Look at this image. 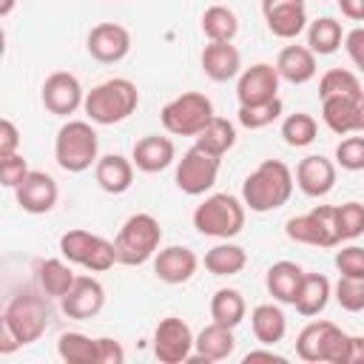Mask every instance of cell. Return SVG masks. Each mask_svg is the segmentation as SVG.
<instances>
[{
  "label": "cell",
  "mask_w": 364,
  "mask_h": 364,
  "mask_svg": "<svg viewBox=\"0 0 364 364\" xmlns=\"http://www.w3.org/2000/svg\"><path fill=\"white\" fill-rule=\"evenodd\" d=\"M296 176L282 159H264L253 173L245 176L242 182V202L253 213H270L287 205L293 196Z\"/></svg>",
  "instance_id": "6da1fadb"
},
{
  "label": "cell",
  "mask_w": 364,
  "mask_h": 364,
  "mask_svg": "<svg viewBox=\"0 0 364 364\" xmlns=\"http://www.w3.org/2000/svg\"><path fill=\"white\" fill-rule=\"evenodd\" d=\"M139 105V91L125 77H111L91 91H85V114L94 125H117L128 119Z\"/></svg>",
  "instance_id": "7a4b0ae2"
},
{
  "label": "cell",
  "mask_w": 364,
  "mask_h": 364,
  "mask_svg": "<svg viewBox=\"0 0 364 364\" xmlns=\"http://www.w3.org/2000/svg\"><path fill=\"white\" fill-rule=\"evenodd\" d=\"M54 159L68 173H82L100 159V136L88 119H68L54 139Z\"/></svg>",
  "instance_id": "3957f363"
},
{
  "label": "cell",
  "mask_w": 364,
  "mask_h": 364,
  "mask_svg": "<svg viewBox=\"0 0 364 364\" xmlns=\"http://www.w3.org/2000/svg\"><path fill=\"white\" fill-rule=\"evenodd\" d=\"M245 202L233 193H210L193 210V228L210 239H233L245 228Z\"/></svg>",
  "instance_id": "277c9868"
},
{
  "label": "cell",
  "mask_w": 364,
  "mask_h": 364,
  "mask_svg": "<svg viewBox=\"0 0 364 364\" xmlns=\"http://www.w3.org/2000/svg\"><path fill=\"white\" fill-rule=\"evenodd\" d=\"M159 245H162V228H159L156 216H151V213L128 216L114 239L117 259H119V264H128V267H136V264H145L148 259H154Z\"/></svg>",
  "instance_id": "5b68a950"
},
{
  "label": "cell",
  "mask_w": 364,
  "mask_h": 364,
  "mask_svg": "<svg viewBox=\"0 0 364 364\" xmlns=\"http://www.w3.org/2000/svg\"><path fill=\"white\" fill-rule=\"evenodd\" d=\"M296 355L301 361H310V364H318V361H327V364H347V355H350V336L327 321V318H318V321H310L299 336H296Z\"/></svg>",
  "instance_id": "8992f818"
},
{
  "label": "cell",
  "mask_w": 364,
  "mask_h": 364,
  "mask_svg": "<svg viewBox=\"0 0 364 364\" xmlns=\"http://www.w3.org/2000/svg\"><path fill=\"white\" fill-rule=\"evenodd\" d=\"M213 117H216L213 102L202 91H185V94L168 100L159 111L162 128L173 136H196Z\"/></svg>",
  "instance_id": "52a82bcc"
},
{
  "label": "cell",
  "mask_w": 364,
  "mask_h": 364,
  "mask_svg": "<svg viewBox=\"0 0 364 364\" xmlns=\"http://www.w3.org/2000/svg\"><path fill=\"white\" fill-rule=\"evenodd\" d=\"M60 253L71 264H80L91 273H105L119 262L114 242H108V239H102L91 230H82V228L65 230L60 236Z\"/></svg>",
  "instance_id": "ba28073f"
},
{
  "label": "cell",
  "mask_w": 364,
  "mask_h": 364,
  "mask_svg": "<svg viewBox=\"0 0 364 364\" xmlns=\"http://www.w3.org/2000/svg\"><path fill=\"white\" fill-rule=\"evenodd\" d=\"M46 299H48L46 293L43 296H37V293H20L3 310V318L0 321H6L11 327V333L20 338L23 347L40 341V336L48 327L51 310H48V301Z\"/></svg>",
  "instance_id": "9c48e42d"
},
{
  "label": "cell",
  "mask_w": 364,
  "mask_h": 364,
  "mask_svg": "<svg viewBox=\"0 0 364 364\" xmlns=\"http://www.w3.org/2000/svg\"><path fill=\"white\" fill-rule=\"evenodd\" d=\"M284 233L290 242H299V245H313V247L341 245V236L336 228V205H316L310 213L290 216L284 225Z\"/></svg>",
  "instance_id": "30bf717a"
},
{
  "label": "cell",
  "mask_w": 364,
  "mask_h": 364,
  "mask_svg": "<svg viewBox=\"0 0 364 364\" xmlns=\"http://www.w3.org/2000/svg\"><path fill=\"white\" fill-rule=\"evenodd\" d=\"M219 165H222V156L199 148V145H191L182 159L176 162V188L188 196H202L208 193L213 185H216V176H219Z\"/></svg>",
  "instance_id": "8fae6325"
},
{
  "label": "cell",
  "mask_w": 364,
  "mask_h": 364,
  "mask_svg": "<svg viewBox=\"0 0 364 364\" xmlns=\"http://www.w3.org/2000/svg\"><path fill=\"white\" fill-rule=\"evenodd\" d=\"M196 336L191 333V324L179 316H165L154 330V355L162 364H182L193 355Z\"/></svg>",
  "instance_id": "7c38bea8"
},
{
  "label": "cell",
  "mask_w": 364,
  "mask_h": 364,
  "mask_svg": "<svg viewBox=\"0 0 364 364\" xmlns=\"http://www.w3.org/2000/svg\"><path fill=\"white\" fill-rule=\"evenodd\" d=\"M40 100H43L48 114L68 117L85 102V91L71 71H54L46 77V82L40 88Z\"/></svg>",
  "instance_id": "4fadbf2b"
},
{
  "label": "cell",
  "mask_w": 364,
  "mask_h": 364,
  "mask_svg": "<svg viewBox=\"0 0 364 364\" xmlns=\"http://www.w3.org/2000/svg\"><path fill=\"white\" fill-rule=\"evenodd\" d=\"M321 119L338 136L364 134V91H358L353 97H324Z\"/></svg>",
  "instance_id": "5bb4252c"
},
{
  "label": "cell",
  "mask_w": 364,
  "mask_h": 364,
  "mask_svg": "<svg viewBox=\"0 0 364 364\" xmlns=\"http://www.w3.org/2000/svg\"><path fill=\"white\" fill-rule=\"evenodd\" d=\"M262 14L267 31L279 40H296L307 31V3L304 0H262Z\"/></svg>",
  "instance_id": "9a60e30c"
},
{
  "label": "cell",
  "mask_w": 364,
  "mask_h": 364,
  "mask_svg": "<svg viewBox=\"0 0 364 364\" xmlns=\"http://www.w3.org/2000/svg\"><path fill=\"white\" fill-rule=\"evenodd\" d=\"M85 48H88V54L97 63L114 65V63L128 57V51H131V31L125 26H119V23H97L88 31Z\"/></svg>",
  "instance_id": "2e32d148"
},
{
  "label": "cell",
  "mask_w": 364,
  "mask_h": 364,
  "mask_svg": "<svg viewBox=\"0 0 364 364\" xmlns=\"http://www.w3.org/2000/svg\"><path fill=\"white\" fill-rule=\"evenodd\" d=\"M102 307H105V287L94 276H77L71 290L60 299V310L77 321L94 318Z\"/></svg>",
  "instance_id": "e0dca14e"
},
{
  "label": "cell",
  "mask_w": 364,
  "mask_h": 364,
  "mask_svg": "<svg viewBox=\"0 0 364 364\" xmlns=\"http://www.w3.org/2000/svg\"><path fill=\"white\" fill-rule=\"evenodd\" d=\"M279 71L270 63H253L250 68H245L239 74L236 82V97L239 105H256V102H267L279 97Z\"/></svg>",
  "instance_id": "ac0fdd59"
},
{
  "label": "cell",
  "mask_w": 364,
  "mask_h": 364,
  "mask_svg": "<svg viewBox=\"0 0 364 364\" xmlns=\"http://www.w3.org/2000/svg\"><path fill=\"white\" fill-rule=\"evenodd\" d=\"M14 196H17V205L26 213L43 216L57 205L60 188H57L54 176H48L46 171H28V176L14 188Z\"/></svg>",
  "instance_id": "d6986e66"
},
{
  "label": "cell",
  "mask_w": 364,
  "mask_h": 364,
  "mask_svg": "<svg viewBox=\"0 0 364 364\" xmlns=\"http://www.w3.org/2000/svg\"><path fill=\"white\" fill-rule=\"evenodd\" d=\"M336 162L321 156V154H310L304 159H299L296 165V185L304 196L310 199H321L336 188Z\"/></svg>",
  "instance_id": "ffe728a7"
},
{
  "label": "cell",
  "mask_w": 364,
  "mask_h": 364,
  "mask_svg": "<svg viewBox=\"0 0 364 364\" xmlns=\"http://www.w3.org/2000/svg\"><path fill=\"white\" fill-rule=\"evenodd\" d=\"M196 267H199V259L185 245L159 247L156 256H154V273L165 284H185V282H191L193 273H196Z\"/></svg>",
  "instance_id": "44dd1931"
},
{
  "label": "cell",
  "mask_w": 364,
  "mask_h": 364,
  "mask_svg": "<svg viewBox=\"0 0 364 364\" xmlns=\"http://www.w3.org/2000/svg\"><path fill=\"white\" fill-rule=\"evenodd\" d=\"M173 159H176L173 139L171 136H159V134H148V136L136 139L134 151H131V162L142 173H159L168 165H173Z\"/></svg>",
  "instance_id": "7402d4cb"
},
{
  "label": "cell",
  "mask_w": 364,
  "mask_h": 364,
  "mask_svg": "<svg viewBox=\"0 0 364 364\" xmlns=\"http://www.w3.org/2000/svg\"><path fill=\"white\" fill-rule=\"evenodd\" d=\"M202 71L213 82H228L236 74H242V54L233 43H208L199 54Z\"/></svg>",
  "instance_id": "603a6c76"
},
{
  "label": "cell",
  "mask_w": 364,
  "mask_h": 364,
  "mask_svg": "<svg viewBox=\"0 0 364 364\" xmlns=\"http://www.w3.org/2000/svg\"><path fill=\"white\" fill-rule=\"evenodd\" d=\"M236 350V338H233V327H225V324H205L199 333H196V341H193V355L188 361H225L230 353Z\"/></svg>",
  "instance_id": "cb8c5ba5"
},
{
  "label": "cell",
  "mask_w": 364,
  "mask_h": 364,
  "mask_svg": "<svg viewBox=\"0 0 364 364\" xmlns=\"http://www.w3.org/2000/svg\"><path fill=\"white\" fill-rule=\"evenodd\" d=\"M276 71L290 85H304L316 77L318 63H316V54L307 46H284L276 57Z\"/></svg>",
  "instance_id": "d4e9b609"
},
{
  "label": "cell",
  "mask_w": 364,
  "mask_h": 364,
  "mask_svg": "<svg viewBox=\"0 0 364 364\" xmlns=\"http://www.w3.org/2000/svg\"><path fill=\"white\" fill-rule=\"evenodd\" d=\"M301 279H304V270H301L296 262L282 259V262H273V264L267 267L264 287H267V293L273 296V301H279V304H293L296 296H299Z\"/></svg>",
  "instance_id": "484cf974"
},
{
  "label": "cell",
  "mask_w": 364,
  "mask_h": 364,
  "mask_svg": "<svg viewBox=\"0 0 364 364\" xmlns=\"http://www.w3.org/2000/svg\"><path fill=\"white\" fill-rule=\"evenodd\" d=\"M94 179L105 193H125L134 185V162L122 154H105L94 165Z\"/></svg>",
  "instance_id": "4316f807"
},
{
  "label": "cell",
  "mask_w": 364,
  "mask_h": 364,
  "mask_svg": "<svg viewBox=\"0 0 364 364\" xmlns=\"http://www.w3.org/2000/svg\"><path fill=\"white\" fill-rule=\"evenodd\" d=\"M250 330L256 336L259 344L273 347L287 336V316L279 307V301H267V304H256L250 310Z\"/></svg>",
  "instance_id": "83f0119b"
},
{
  "label": "cell",
  "mask_w": 364,
  "mask_h": 364,
  "mask_svg": "<svg viewBox=\"0 0 364 364\" xmlns=\"http://www.w3.org/2000/svg\"><path fill=\"white\" fill-rule=\"evenodd\" d=\"M330 296H333V284H330V279L324 273H304L293 307H296L299 316H307L310 318V316H318L327 307Z\"/></svg>",
  "instance_id": "f1b7e54d"
},
{
  "label": "cell",
  "mask_w": 364,
  "mask_h": 364,
  "mask_svg": "<svg viewBox=\"0 0 364 364\" xmlns=\"http://www.w3.org/2000/svg\"><path fill=\"white\" fill-rule=\"evenodd\" d=\"M34 273H37L40 290H43L48 299H63V296L71 290L74 279H77L68 259H43V262H37Z\"/></svg>",
  "instance_id": "f546056e"
},
{
  "label": "cell",
  "mask_w": 364,
  "mask_h": 364,
  "mask_svg": "<svg viewBox=\"0 0 364 364\" xmlns=\"http://www.w3.org/2000/svg\"><path fill=\"white\" fill-rule=\"evenodd\" d=\"M247 316V301L236 287H219L210 296V318L225 327H239Z\"/></svg>",
  "instance_id": "4dcf8cb0"
},
{
  "label": "cell",
  "mask_w": 364,
  "mask_h": 364,
  "mask_svg": "<svg viewBox=\"0 0 364 364\" xmlns=\"http://www.w3.org/2000/svg\"><path fill=\"white\" fill-rule=\"evenodd\" d=\"M344 43V28L336 17H316L313 23H307V48L318 57L336 54Z\"/></svg>",
  "instance_id": "1f68e13d"
},
{
  "label": "cell",
  "mask_w": 364,
  "mask_h": 364,
  "mask_svg": "<svg viewBox=\"0 0 364 364\" xmlns=\"http://www.w3.org/2000/svg\"><path fill=\"white\" fill-rule=\"evenodd\" d=\"M247 264V253L245 247L233 245V242H219L213 245L208 253H205V270L213 273V276H236L242 273Z\"/></svg>",
  "instance_id": "d6a6232c"
},
{
  "label": "cell",
  "mask_w": 364,
  "mask_h": 364,
  "mask_svg": "<svg viewBox=\"0 0 364 364\" xmlns=\"http://www.w3.org/2000/svg\"><path fill=\"white\" fill-rule=\"evenodd\" d=\"M202 34L208 37V43H233V37L239 34V17L233 9L228 6H210L202 14Z\"/></svg>",
  "instance_id": "836d02e7"
},
{
  "label": "cell",
  "mask_w": 364,
  "mask_h": 364,
  "mask_svg": "<svg viewBox=\"0 0 364 364\" xmlns=\"http://www.w3.org/2000/svg\"><path fill=\"white\" fill-rule=\"evenodd\" d=\"M57 353L65 364H100V344L85 333H63L57 338Z\"/></svg>",
  "instance_id": "e575fe53"
},
{
  "label": "cell",
  "mask_w": 364,
  "mask_h": 364,
  "mask_svg": "<svg viewBox=\"0 0 364 364\" xmlns=\"http://www.w3.org/2000/svg\"><path fill=\"white\" fill-rule=\"evenodd\" d=\"M193 139H196L193 145H199V148H205V151H210L216 156H225L236 145V125L230 119H225V117H213Z\"/></svg>",
  "instance_id": "d590c367"
},
{
  "label": "cell",
  "mask_w": 364,
  "mask_h": 364,
  "mask_svg": "<svg viewBox=\"0 0 364 364\" xmlns=\"http://www.w3.org/2000/svg\"><path fill=\"white\" fill-rule=\"evenodd\" d=\"M316 134H318V122L304 114V111H296V114H287L282 119V139L290 145V148H307L316 142Z\"/></svg>",
  "instance_id": "8d00e7d4"
},
{
  "label": "cell",
  "mask_w": 364,
  "mask_h": 364,
  "mask_svg": "<svg viewBox=\"0 0 364 364\" xmlns=\"http://www.w3.org/2000/svg\"><path fill=\"white\" fill-rule=\"evenodd\" d=\"M282 114H284V105H282V100L276 97V100L256 102V105H239L236 119H239L242 128H247V131H259V128L273 125Z\"/></svg>",
  "instance_id": "74e56055"
},
{
  "label": "cell",
  "mask_w": 364,
  "mask_h": 364,
  "mask_svg": "<svg viewBox=\"0 0 364 364\" xmlns=\"http://www.w3.org/2000/svg\"><path fill=\"white\" fill-rule=\"evenodd\" d=\"M358 91H364L361 80L353 71H347V68H330L318 80V97L321 100L324 97H353Z\"/></svg>",
  "instance_id": "f35d334b"
},
{
  "label": "cell",
  "mask_w": 364,
  "mask_h": 364,
  "mask_svg": "<svg viewBox=\"0 0 364 364\" xmlns=\"http://www.w3.org/2000/svg\"><path fill=\"white\" fill-rule=\"evenodd\" d=\"M336 228L341 242H353L364 233V205L361 202H344L336 205Z\"/></svg>",
  "instance_id": "ab89813d"
},
{
  "label": "cell",
  "mask_w": 364,
  "mask_h": 364,
  "mask_svg": "<svg viewBox=\"0 0 364 364\" xmlns=\"http://www.w3.org/2000/svg\"><path fill=\"white\" fill-rule=\"evenodd\" d=\"M333 296L338 301L341 310L347 313H361L364 310V279H353V276H338Z\"/></svg>",
  "instance_id": "60d3db41"
},
{
  "label": "cell",
  "mask_w": 364,
  "mask_h": 364,
  "mask_svg": "<svg viewBox=\"0 0 364 364\" xmlns=\"http://www.w3.org/2000/svg\"><path fill=\"white\" fill-rule=\"evenodd\" d=\"M336 165L344 171H364V134H347L336 145Z\"/></svg>",
  "instance_id": "b9f144b4"
},
{
  "label": "cell",
  "mask_w": 364,
  "mask_h": 364,
  "mask_svg": "<svg viewBox=\"0 0 364 364\" xmlns=\"http://www.w3.org/2000/svg\"><path fill=\"white\" fill-rule=\"evenodd\" d=\"M336 270L341 276H353V279H364V247L361 245H344L341 250H336Z\"/></svg>",
  "instance_id": "7bdbcfd3"
},
{
  "label": "cell",
  "mask_w": 364,
  "mask_h": 364,
  "mask_svg": "<svg viewBox=\"0 0 364 364\" xmlns=\"http://www.w3.org/2000/svg\"><path fill=\"white\" fill-rule=\"evenodd\" d=\"M26 176H28V162L23 159L20 151L11 154V156H3V159H0V182H3V188L14 191Z\"/></svg>",
  "instance_id": "ee69618b"
},
{
  "label": "cell",
  "mask_w": 364,
  "mask_h": 364,
  "mask_svg": "<svg viewBox=\"0 0 364 364\" xmlns=\"http://www.w3.org/2000/svg\"><path fill=\"white\" fill-rule=\"evenodd\" d=\"M344 48H347V57L353 60V65L364 74V26L344 34Z\"/></svg>",
  "instance_id": "f6af8a7d"
},
{
  "label": "cell",
  "mask_w": 364,
  "mask_h": 364,
  "mask_svg": "<svg viewBox=\"0 0 364 364\" xmlns=\"http://www.w3.org/2000/svg\"><path fill=\"white\" fill-rule=\"evenodd\" d=\"M17 148H20V131H17V125L6 117V119H0V159L17 154Z\"/></svg>",
  "instance_id": "bcb514c9"
},
{
  "label": "cell",
  "mask_w": 364,
  "mask_h": 364,
  "mask_svg": "<svg viewBox=\"0 0 364 364\" xmlns=\"http://www.w3.org/2000/svg\"><path fill=\"white\" fill-rule=\"evenodd\" d=\"M100 344V364H122L125 361V350L117 338H97Z\"/></svg>",
  "instance_id": "7dc6e473"
},
{
  "label": "cell",
  "mask_w": 364,
  "mask_h": 364,
  "mask_svg": "<svg viewBox=\"0 0 364 364\" xmlns=\"http://www.w3.org/2000/svg\"><path fill=\"white\" fill-rule=\"evenodd\" d=\"M20 338L11 333V327L6 321H0V355H11L14 350H20Z\"/></svg>",
  "instance_id": "c3c4849f"
},
{
  "label": "cell",
  "mask_w": 364,
  "mask_h": 364,
  "mask_svg": "<svg viewBox=\"0 0 364 364\" xmlns=\"http://www.w3.org/2000/svg\"><path fill=\"white\" fill-rule=\"evenodd\" d=\"M338 9L347 20L364 23V0H338Z\"/></svg>",
  "instance_id": "681fc988"
},
{
  "label": "cell",
  "mask_w": 364,
  "mask_h": 364,
  "mask_svg": "<svg viewBox=\"0 0 364 364\" xmlns=\"http://www.w3.org/2000/svg\"><path fill=\"white\" fill-rule=\"evenodd\" d=\"M242 361H245V364H250V361H273V364H284L287 358L279 355V353H273V350H250Z\"/></svg>",
  "instance_id": "f907efd6"
},
{
  "label": "cell",
  "mask_w": 364,
  "mask_h": 364,
  "mask_svg": "<svg viewBox=\"0 0 364 364\" xmlns=\"http://www.w3.org/2000/svg\"><path fill=\"white\" fill-rule=\"evenodd\" d=\"M347 364H364V336H350V355Z\"/></svg>",
  "instance_id": "816d5d0a"
},
{
  "label": "cell",
  "mask_w": 364,
  "mask_h": 364,
  "mask_svg": "<svg viewBox=\"0 0 364 364\" xmlns=\"http://www.w3.org/2000/svg\"><path fill=\"white\" fill-rule=\"evenodd\" d=\"M14 6H17V0H0V17H9L14 11Z\"/></svg>",
  "instance_id": "f5cc1de1"
}]
</instances>
